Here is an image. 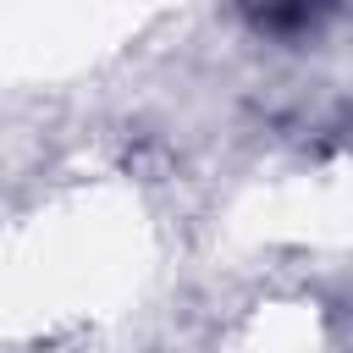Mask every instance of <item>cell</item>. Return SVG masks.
<instances>
[{
  "instance_id": "obj_1",
  "label": "cell",
  "mask_w": 353,
  "mask_h": 353,
  "mask_svg": "<svg viewBox=\"0 0 353 353\" xmlns=\"http://www.w3.org/2000/svg\"><path fill=\"white\" fill-rule=\"evenodd\" d=\"M331 11L325 6H281V11H248V22L259 28V33H298V28H314V22H325Z\"/></svg>"
}]
</instances>
